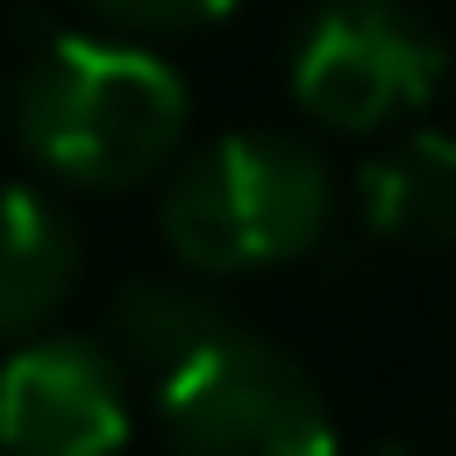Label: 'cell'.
Masks as SVG:
<instances>
[{
	"label": "cell",
	"instance_id": "2",
	"mask_svg": "<svg viewBox=\"0 0 456 456\" xmlns=\"http://www.w3.org/2000/svg\"><path fill=\"white\" fill-rule=\"evenodd\" d=\"M335 185L306 142L235 128L192 150L164 185V242L192 271H264L292 264L328 235Z\"/></svg>",
	"mask_w": 456,
	"mask_h": 456
},
{
	"label": "cell",
	"instance_id": "3",
	"mask_svg": "<svg viewBox=\"0 0 456 456\" xmlns=\"http://www.w3.org/2000/svg\"><path fill=\"white\" fill-rule=\"evenodd\" d=\"M157 413L171 456H335V420L314 378L242 328L157 385Z\"/></svg>",
	"mask_w": 456,
	"mask_h": 456
},
{
	"label": "cell",
	"instance_id": "9",
	"mask_svg": "<svg viewBox=\"0 0 456 456\" xmlns=\"http://www.w3.org/2000/svg\"><path fill=\"white\" fill-rule=\"evenodd\" d=\"M86 14H100V21H114V28H135V36H178V28H207V21H221L235 0H78Z\"/></svg>",
	"mask_w": 456,
	"mask_h": 456
},
{
	"label": "cell",
	"instance_id": "7",
	"mask_svg": "<svg viewBox=\"0 0 456 456\" xmlns=\"http://www.w3.org/2000/svg\"><path fill=\"white\" fill-rule=\"evenodd\" d=\"M356 214L385 242L449 249L456 242V135H399L356 171Z\"/></svg>",
	"mask_w": 456,
	"mask_h": 456
},
{
	"label": "cell",
	"instance_id": "1",
	"mask_svg": "<svg viewBox=\"0 0 456 456\" xmlns=\"http://www.w3.org/2000/svg\"><path fill=\"white\" fill-rule=\"evenodd\" d=\"M14 135L43 171L86 192L157 178L185 135L178 71L121 36H50L14 86Z\"/></svg>",
	"mask_w": 456,
	"mask_h": 456
},
{
	"label": "cell",
	"instance_id": "8",
	"mask_svg": "<svg viewBox=\"0 0 456 456\" xmlns=\"http://www.w3.org/2000/svg\"><path fill=\"white\" fill-rule=\"evenodd\" d=\"M78 285V228L36 185H0V335H36Z\"/></svg>",
	"mask_w": 456,
	"mask_h": 456
},
{
	"label": "cell",
	"instance_id": "4",
	"mask_svg": "<svg viewBox=\"0 0 456 456\" xmlns=\"http://www.w3.org/2000/svg\"><path fill=\"white\" fill-rule=\"evenodd\" d=\"M449 50L399 0H321L285 57L292 100L342 135H370L435 100Z\"/></svg>",
	"mask_w": 456,
	"mask_h": 456
},
{
	"label": "cell",
	"instance_id": "5",
	"mask_svg": "<svg viewBox=\"0 0 456 456\" xmlns=\"http://www.w3.org/2000/svg\"><path fill=\"white\" fill-rule=\"evenodd\" d=\"M128 442V370L86 335H36L0 363L7 456H114Z\"/></svg>",
	"mask_w": 456,
	"mask_h": 456
},
{
	"label": "cell",
	"instance_id": "6",
	"mask_svg": "<svg viewBox=\"0 0 456 456\" xmlns=\"http://www.w3.org/2000/svg\"><path fill=\"white\" fill-rule=\"evenodd\" d=\"M221 335H235L228 306H221L214 292L185 285V278H157V271H142V278H121L114 299H107V342H114V363H121L128 378H142L150 392L171 385L185 363H200Z\"/></svg>",
	"mask_w": 456,
	"mask_h": 456
}]
</instances>
